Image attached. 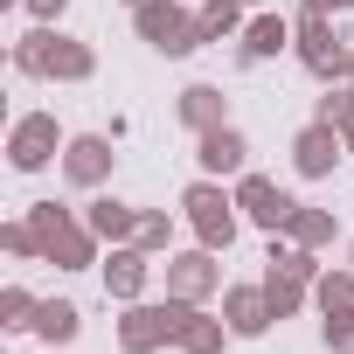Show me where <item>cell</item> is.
<instances>
[{
  "instance_id": "obj_28",
  "label": "cell",
  "mask_w": 354,
  "mask_h": 354,
  "mask_svg": "<svg viewBox=\"0 0 354 354\" xmlns=\"http://www.w3.org/2000/svg\"><path fill=\"white\" fill-rule=\"evenodd\" d=\"M132 243H146V250H167V216H139V236Z\"/></svg>"
},
{
  "instance_id": "obj_13",
  "label": "cell",
  "mask_w": 354,
  "mask_h": 354,
  "mask_svg": "<svg viewBox=\"0 0 354 354\" xmlns=\"http://www.w3.org/2000/svg\"><path fill=\"white\" fill-rule=\"evenodd\" d=\"M63 174H70L77 188H97L104 174H111V139H97V132L70 139V146H63Z\"/></svg>"
},
{
  "instance_id": "obj_22",
  "label": "cell",
  "mask_w": 354,
  "mask_h": 354,
  "mask_svg": "<svg viewBox=\"0 0 354 354\" xmlns=\"http://www.w3.org/2000/svg\"><path fill=\"white\" fill-rule=\"evenodd\" d=\"M285 236H292V243H306V250H319V243H333V216L299 202V216H292V230H285Z\"/></svg>"
},
{
  "instance_id": "obj_30",
  "label": "cell",
  "mask_w": 354,
  "mask_h": 354,
  "mask_svg": "<svg viewBox=\"0 0 354 354\" xmlns=\"http://www.w3.org/2000/svg\"><path fill=\"white\" fill-rule=\"evenodd\" d=\"M340 8V0H306V15H333Z\"/></svg>"
},
{
  "instance_id": "obj_29",
  "label": "cell",
  "mask_w": 354,
  "mask_h": 354,
  "mask_svg": "<svg viewBox=\"0 0 354 354\" xmlns=\"http://www.w3.org/2000/svg\"><path fill=\"white\" fill-rule=\"evenodd\" d=\"M28 8H35V15L49 21V15H63V8H70V0H28Z\"/></svg>"
},
{
  "instance_id": "obj_6",
  "label": "cell",
  "mask_w": 354,
  "mask_h": 354,
  "mask_svg": "<svg viewBox=\"0 0 354 354\" xmlns=\"http://www.w3.org/2000/svg\"><path fill=\"white\" fill-rule=\"evenodd\" d=\"M216 285H223V264H216V250H209V243L167 264V299H188V306H202Z\"/></svg>"
},
{
  "instance_id": "obj_23",
  "label": "cell",
  "mask_w": 354,
  "mask_h": 354,
  "mask_svg": "<svg viewBox=\"0 0 354 354\" xmlns=\"http://www.w3.org/2000/svg\"><path fill=\"white\" fill-rule=\"evenodd\" d=\"M264 299H271V313H278V319H292V313L306 306V285H299V278H278V271H264Z\"/></svg>"
},
{
  "instance_id": "obj_14",
  "label": "cell",
  "mask_w": 354,
  "mask_h": 354,
  "mask_svg": "<svg viewBox=\"0 0 354 354\" xmlns=\"http://www.w3.org/2000/svg\"><path fill=\"white\" fill-rule=\"evenodd\" d=\"M299 42V28L285 21V15H257V21H243V63H271V56H285Z\"/></svg>"
},
{
  "instance_id": "obj_24",
  "label": "cell",
  "mask_w": 354,
  "mask_h": 354,
  "mask_svg": "<svg viewBox=\"0 0 354 354\" xmlns=\"http://www.w3.org/2000/svg\"><path fill=\"white\" fill-rule=\"evenodd\" d=\"M313 299H319V313L354 306V271H319V278H313Z\"/></svg>"
},
{
  "instance_id": "obj_16",
  "label": "cell",
  "mask_w": 354,
  "mask_h": 354,
  "mask_svg": "<svg viewBox=\"0 0 354 354\" xmlns=\"http://www.w3.org/2000/svg\"><path fill=\"white\" fill-rule=\"evenodd\" d=\"M174 111H181V125H188L195 139H202V132H216V125H230V111H223V91H216V84H188Z\"/></svg>"
},
{
  "instance_id": "obj_4",
  "label": "cell",
  "mask_w": 354,
  "mask_h": 354,
  "mask_svg": "<svg viewBox=\"0 0 354 354\" xmlns=\"http://www.w3.org/2000/svg\"><path fill=\"white\" fill-rule=\"evenodd\" d=\"M292 49H299V63H306L313 77H326V84L347 77V56H354V49L333 35V15H299V42H292Z\"/></svg>"
},
{
  "instance_id": "obj_21",
  "label": "cell",
  "mask_w": 354,
  "mask_h": 354,
  "mask_svg": "<svg viewBox=\"0 0 354 354\" xmlns=\"http://www.w3.org/2000/svg\"><path fill=\"white\" fill-rule=\"evenodd\" d=\"M202 42H223V35H243V0H202Z\"/></svg>"
},
{
  "instance_id": "obj_19",
  "label": "cell",
  "mask_w": 354,
  "mask_h": 354,
  "mask_svg": "<svg viewBox=\"0 0 354 354\" xmlns=\"http://www.w3.org/2000/svg\"><path fill=\"white\" fill-rule=\"evenodd\" d=\"M77 326H84V313H77L70 299H49V306H35V333H42L49 347H63V340H77Z\"/></svg>"
},
{
  "instance_id": "obj_7",
  "label": "cell",
  "mask_w": 354,
  "mask_h": 354,
  "mask_svg": "<svg viewBox=\"0 0 354 354\" xmlns=\"http://www.w3.org/2000/svg\"><path fill=\"white\" fill-rule=\"evenodd\" d=\"M340 153H347V139H340V125H326V118H313V125L292 139V167L306 174V181H326Z\"/></svg>"
},
{
  "instance_id": "obj_5",
  "label": "cell",
  "mask_w": 354,
  "mask_h": 354,
  "mask_svg": "<svg viewBox=\"0 0 354 354\" xmlns=\"http://www.w3.org/2000/svg\"><path fill=\"white\" fill-rule=\"evenodd\" d=\"M236 209H243L257 230H271V236H285L292 216H299V202H292L278 181H264V174H236Z\"/></svg>"
},
{
  "instance_id": "obj_12",
  "label": "cell",
  "mask_w": 354,
  "mask_h": 354,
  "mask_svg": "<svg viewBox=\"0 0 354 354\" xmlns=\"http://www.w3.org/2000/svg\"><path fill=\"white\" fill-rule=\"evenodd\" d=\"M8 160H15L21 174L49 167V160H56V118H21V125H15V139H8Z\"/></svg>"
},
{
  "instance_id": "obj_8",
  "label": "cell",
  "mask_w": 354,
  "mask_h": 354,
  "mask_svg": "<svg viewBox=\"0 0 354 354\" xmlns=\"http://www.w3.org/2000/svg\"><path fill=\"white\" fill-rule=\"evenodd\" d=\"M118 340H125V354H153V347H167L174 340V299L167 306H125V319H118Z\"/></svg>"
},
{
  "instance_id": "obj_1",
  "label": "cell",
  "mask_w": 354,
  "mask_h": 354,
  "mask_svg": "<svg viewBox=\"0 0 354 354\" xmlns=\"http://www.w3.org/2000/svg\"><path fill=\"white\" fill-rule=\"evenodd\" d=\"M15 63H21L28 77H70V84H84V77L97 70V56H91L84 42H70V35H49V28H35V35L15 49Z\"/></svg>"
},
{
  "instance_id": "obj_3",
  "label": "cell",
  "mask_w": 354,
  "mask_h": 354,
  "mask_svg": "<svg viewBox=\"0 0 354 354\" xmlns=\"http://www.w3.org/2000/svg\"><path fill=\"white\" fill-rule=\"evenodd\" d=\"M132 21H139V35H146L160 56H195V49H202V21L181 15L174 0H146V8H132Z\"/></svg>"
},
{
  "instance_id": "obj_2",
  "label": "cell",
  "mask_w": 354,
  "mask_h": 354,
  "mask_svg": "<svg viewBox=\"0 0 354 354\" xmlns=\"http://www.w3.org/2000/svg\"><path fill=\"white\" fill-rule=\"evenodd\" d=\"M181 209H188V223H195V236L209 243V250H230L236 243V195H223V181H202L181 195Z\"/></svg>"
},
{
  "instance_id": "obj_35",
  "label": "cell",
  "mask_w": 354,
  "mask_h": 354,
  "mask_svg": "<svg viewBox=\"0 0 354 354\" xmlns=\"http://www.w3.org/2000/svg\"><path fill=\"white\" fill-rule=\"evenodd\" d=\"M243 8H257V0H243Z\"/></svg>"
},
{
  "instance_id": "obj_31",
  "label": "cell",
  "mask_w": 354,
  "mask_h": 354,
  "mask_svg": "<svg viewBox=\"0 0 354 354\" xmlns=\"http://www.w3.org/2000/svg\"><path fill=\"white\" fill-rule=\"evenodd\" d=\"M340 139H347V153H354V118H347V125H340Z\"/></svg>"
},
{
  "instance_id": "obj_25",
  "label": "cell",
  "mask_w": 354,
  "mask_h": 354,
  "mask_svg": "<svg viewBox=\"0 0 354 354\" xmlns=\"http://www.w3.org/2000/svg\"><path fill=\"white\" fill-rule=\"evenodd\" d=\"M319 333H326V347H333V354H354V306H333Z\"/></svg>"
},
{
  "instance_id": "obj_11",
  "label": "cell",
  "mask_w": 354,
  "mask_h": 354,
  "mask_svg": "<svg viewBox=\"0 0 354 354\" xmlns=\"http://www.w3.org/2000/svg\"><path fill=\"white\" fill-rule=\"evenodd\" d=\"M195 160H202V174H209V181H223V174H243V160H250V139H243L236 125H216V132H202Z\"/></svg>"
},
{
  "instance_id": "obj_15",
  "label": "cell",
  "mask_w": 354,
  "mask_h": 354,
  "mask_svg": "<svg viewBox=\"0 0 354 354\" xmlns=\"http://www.w3.org/2000/svg\"><path fill=\"white\" fill-rule=\"evenodd\" d=\"M146 271H153V264H146V243H118V250H111V264H104V292L132 306V299L146 292Z\"/></svg>"
},
{
  "instance_id": "obj_36",
  "label": "cell",
  "mask_w": 354,
  "mask_h": 354,
  "mask_svg": "<svg viewBox=\"0 0 354 354\" xmlns=\"http://www.w3.org/2000/svg\"><path fill=\"white\" fill-rule=\"evenodd\" d=\"M347 264H354V250H347Z\"/></svg>"
},
{
  "instance_id": "obj_33",
  "label": "cell",
  "mask_w": 354,
  "mask_h": 354,
  "mask_svg": "<svg viewBox=\"0 0 354 354\" xmlns=\"http://www.w3.org/2000/svg\"><path fill=\"white\" fill-rule=\"evenodd\" d=\"M347 77H354V56H347Z\"/></svg>"
},
{
  "instance_id": "obj_9",
  "label": "cell",
  "mask_w": 354,
  "mask_h": 354,
  "mask_svg": "<svg viewBox=\"0 0 354 354\" xmlns=\"http://www.w3.org/2000/svg\"><path fill=\"white\" fill-rule=\"evenodd\" d=\"M223 340H230V319H209L202 306L174 299V347L181 354H223Z\"/></svg>"
},
{
  "instance_id": "obj_18",
  "label": "cell",
  "mask_w": 354,
  "mask_h": 354,
  "mask_svg": "<svg viewBox=\"0 0 354 354\" xmlns=\"http://www.w3.org/2000/svg\"><path fill=\"white\" fill-rule=\"evenodd\" d=\"M91 230H97L104 243H132V236H139V216H132L125 202H111V195H97V202H91Z\"/></svg>"
},
{
  "instance_id": "obj_34",
  "label": "cell",
  "mask_w": 354,
  "mask_h": 354,
  "mask_svg": "<svg viewBox=\"0 0 354 354\" xmlns=\"http://www.w3.org/2000/svg\"><path fill=\"white\" fill-rule=\"evenodd\" d=\"M340 8H354V0H340Z\"/></svg>"
},
{
  "instance_id": "obj_32",
  "label": "cell",
  "mask_w": 354,
  "mask_h": 354,
  "mask_svg": "<svg viewBox=\"0 0 354 354\" xmlns=\"http://www.w3.org/2000/svg\"><path fill=\"white\" fill-rule=\"evenodd\" d=\"M125 8H146V0H125Z\"/></svg>"
},
{
  "instance_id": "obj_17",
  "label": "cell",
  "mask_w": 354,
  "mask_h": 354,
  "mask_svg": "<svg viewBox=\"0 0 354 354\" xmlns=\"http://www.w3.org/2000/svg\"><path fill=\"white\" fill-rule=\"evenodd\" d=\"M91 243H97V230H77V223L63 216V223L49 230V243H42V250H49L63 271H77V264H91Z\"/></svg>"
},
{
  "instance_id": "obj_26",
  "label": "cell",
  "mask_w": 354,
  "mask_h": 354,
  "mask_svg": "<svg viewBox=\"0 0 354 354\" xmlns=\"http://www.w3.org/2000/svg\"><path fill=\"white\" fill-rule=\"evenodd\" d=\"M28 313H35V299H28L21 285H8V299H0V326H35Z\"/></svg>"
},
{
  "instance_id": "obj_10",
  "label": "cell",
  "mask_w": 354,
  "mask_h": 354,
  "mask_svg": "<svg viewBox=\"0 0 354 354\" xmlns=\"http://www.w3.org/2000/svg\"><path fill=\"white\" fill-rule=\"evenodd\" d=\"M223 319H230V333H236V340H257L278 313H271L264 285H230V292H223Z\"/></svg>"
},
{
  "instance_id": "obj_20",
  "label": "cell",
  "mask_w": 354,
  "mask_h": 354,
  "mask_svg": "<svg viewBox=\"0 0 354 354\" xmlns=\"http://www.w3.org/2000/svg\"><path fill=\"white\" fill-rule=\"evenodd\" d=\"M271 271H278V278H299V285H313V278H319V257H313L306 243H292V236H285V243L271 236Z\"/></svg>"
},
{
  "instance_id": "obj_27",
  "label": "cell",
  "mask_w": 354,
  "mask_h": 354,
  "mask_svg": "<svg viewBox=\"0 0 354 354\" xmlns=\"http://www.w3.org/2000/svg\"><path fill=\"white\" fill-rule=\"evenodd\" d=\"M313 118H326V125H347V118H354V91H326Z\"/></svg>"
}]
</instances>
